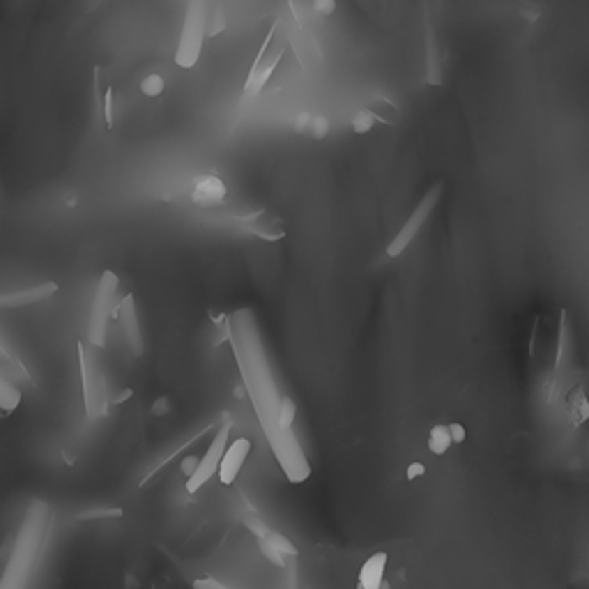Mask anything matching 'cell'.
<instances>
[{"label": "cell", "instance_id": "7a4b0ae2", "mask_svg": "<svg viewBox=\"0 0 589 589\" xmlns=\"http://www.w3.org/2000/svg\"><path fill=\"white\" fill-rule=\"evenodd\" d=\"M46 514H48V509L42 502L33 504L31 514H28L26 523L21 527V534H18L12 559H9L5 573L0 578V589H23L26 587V580H28V575H31L33 562L39 551V543H42Z\"/></svg>", "mask_w": 589, "mask_h": 589}, {"label": "cell", "instance_id": "4316f807", "mask_svg": "<svg viewBox=\"0 0 589 589\" xmlns=\"http://www.w3.org/2000/svg\"><path fill=\"white\" fill-rule=\"evenodd\" d=\"M223 28H225V18L221 14V9H212V18L208 21V35H219L223 33Z\"/></svg>", "mask_w": 589, "mask_h": 589}, {"label": "cell", "instance_id": "5b68a950", "mask_svg": "<svg viewBox=\"0 0 589 589\" xmlns=\"http://www.w3.org/2000/svg\"><path fill=\"white\" fill-rule=\"evenodd\" d=\"M117 277L113 270H106L97 286L92 309H90V322H87V341L95 348L106 346V327H109V318L115 313V292H117Z\"/></svg>", "mask_w": 589, "mask_h": 589}, {"label": "cell", "instance_id": "d6a6232c", "mask_svg": "<svg viewBox=\"0 0 589 589\" xmlns=\"http://www.w3.org/2000/svg\"><path fill=\"white\" fill-rule=\"evenodd\" d=\"M449 433H451V440H454V445H460V442H465V428L460 424H449Z\"/></svg>", "mask_w": 589, "mask_h": 589}, {"label": "cell", "instance_id": "e575fe53", "mask_svg": "<svg viewBox=\"0 0 589 589\" xmlns=\"http://www.w3.org/2000/svg\"><path fill=\"white\" fill-rule=\"evenodd\" d=\"M380 589H389V585H387V583H382V587H380Z\"/></svg>", "mask_w": 589, "mask_h": 589}, {"label": "cell", "instance_id": "7c38bea8", "mask_svg": "<svg viewBox=\"0 0 589 589\" xmlns=\"http://www.w3.org/2000/svg\"><path fill=\"white\" fill-rule=\"evenodd\" d=\"M249 454H251V442L247 437H238L230 442L221 458V465H219V481L223 486L235 484V479H238V474L242 472L244 460H247Z\"/></svg>", "mask_w": 589, "mask_h": 589}, {"label": "cell", "instance_id": "3957f363", "mask_svg": "<svg viewBox=\"0 0 589 589\" xmlns=\"http://www.w3.org/2000/svg\"><path fill=\"white\" fill-rule=\"evenodd\" d=\"M286 48H288V35L283 33L281 21H274L267 35H265V42L247 74V81H244V87H242L244 97L253 100V97H258L262 92V87L267 85L274 70H277V65L281 63V58L286 55Z\"/></svg>", "mask_w": 589, "mask_h": 589}, {"label": "cell", "instance_id": "1f68e13d", "mask_svg": "<svg viewBox=\"0 0 589 589\" xmlns=\"http://www.w3.org/2000/svg\"><path fill=\"white\" fill-rule=\"evenodd\" d=\"M198 460L201 458H196V456H186L184 460H182V474L189 479L193 472H196V467H198Z\"/></svg>", "mask_w": 589, "mask_h": 589}, {"label": "cell", "instance_id": "2e32d148", "mask_svg": "<svg viewBox=\"0 0 589 589\" xmlns=\"http://www.w3.org/2000/svg\"><path fill=\"white\" fill-rule=\"evenodd\" d=\"M366 109L378 117V122H385V124H396L398 122V117H400V111H398V106L387 100V97H371V102L366 104Z\"/></svg>", "mask_w": 589, "mask_h": 589}, {"label": "cell", "instance_id": "f1b7e54d", "mask_svg": "<svg viewBox=\"0 0 589 589\" xmlns=\"http://www.w3.org/2000/svg\"><path fill=\"white\" fill-rule=\"evenodd\" d=\"M191 587H193V589H233V587H228V585L219 583L217 578H198V580H193Z\"/></svg>", "mask_w": 589, "mask_h": 589}, {"label": "cell", "instance_id": "8992f818", "mask_svg": "<svg viewBox=\"0 0 589 589\" xmlns=\"http://www.w3.org/2000/svg\"><path fill=\"white\" fill-rule=\"evenodd\" d=\"M442 189H445V184H442V182H435V184L430 186V189L424 193V198L419 201V205L415 208V212H412L410 219L403 223V228H400V230L396 233V238L387 244V256H389V258H398L400 253H403V251L410 247V244H412V240L417 238V233H419L421 228H424V223L428 221L430 212H433V210L437 208V203H440V198H442Z\"/></svg>", "mask_w": 589, "mask_h": 589}, {"label": "cell", "instance_id": "d6986e66", "mask_svg": "<svg viewBox=\"0 0 589 589\" xmlns=\"http://www.w3.org/2000/svg\"><path fill=\"white\" fill-rule=\"evenodd\" d=\"M21 403V391H18L14 385H9V382L0 376V410L5 412H14Z\"/></svg>", "mask_w": 589, "mask_h": 589}, {"label": "cell", "instance_id": "484cf974", "mask_svg": "<svg viewBox=\"0 0 589 589\" xmlns=\"http://www.w3.org/2000/svg\"><path fill=\"white\" fill-rule=\"evenodd\" d=\"M309 129H311V136H313V139H316V141H322V139H325V136L329 134V122H327V117H325V115H316V117L311 120V127H309Z\"/></svg>", "mask_w": 589, "mask_h": 589}, {"label": "cell", "instance_id": "277c9868", "mask_svg": "<svg viewBox=\"0 0 589 589\" xmlns=\"http://www.w3.org/2000/svg\"><path fill=\"white\" fill-rule=\"evenodd\" d=\"M205 37H208V7H205V0H189L182 23V35L178 48H175V63L182 70H191L198 63Z\"/></svg>", "mask_w": 589, "mask_h": 589}, {"label": "cell", "instance_id": "83f0119b", "mask_svg": "<svg viewBox=\"0 0 589 589\" xmlns=\"http://www.w3.org/2000/svg\"><path fill=\"white\" fill-rule=\"evenodd\" d=\"M102 109H104V122H106V127H111L113 124V90H111V87L104 92Z\"/></svg>", "mask_w": 589, "mask_h": 589}, {"label": "cell", "instance_id": "836d02e7", "mask_svg": "<svg viewBox=\"0 0 589 589\" xmlns=\"http://www.w3.org/2000/svg\"><path fill=\"white\" fill-rule=\"evenodd\" d=\"M311 120H313V117H311L309 113H299V115H297V122H294V132H297V134H304V132H307L309 127H311Z\"/></svg>", "mask_w": 589, "mask_h": 589}, {"label": "cell", "instance_id": "6da1fadb", "mask_svg": "<svg viewBox=\"0 0 589 589\" xmlns=\"http://www.w3.org/2000/svg\"><path fill=\"white\" fill-rule=\"evenodd\" d=\"M228 322H230V336H228L230 348L235 352V359H238L244 387H247L253 410L258 415L262 433L267 437L274 456H277L288 481L302 484V481H307L311 477V465L292 430H283L279 426L281 394L277 385H274L267 357H265L256 318H253L251 309H238L228 316Z\"/></svg>", "mask_w": 589, "mask_h": 589}, {"label": "cell", "instance_id": "9c48e42d", "mask_svg": "<svg viewBox=\"0 0 589 589\" xmlns=\"http://www.w3.org/2000/svg\"><path fill=\"white\" fill-rule=\"evenodd\" d=\"M244 228H247L251 235L265 240V242H279L286 238V221H283L279 214H274L270 210H256V212H238L233 214Z\"/></svg>", "mask_w": 589, "mask_h": 589}, {"label": "cell", "instance_id": "603a6c76", "mask_svg": "<svg viewBox=\"0 0 589 589\" xmlns=\"http://www.w3.org/2000/svg\"><path fill=\"white\" fill-rule=\"evenodd\" d=\"M294 415H297V408H294L290 396H281V405H279V426L283 430H292V421Z\"/></svg>", "mask_w": 589, "mask_h": 589}, {"label": "cell", "instance_id": "5bb4252c", "mask_svg": "<svg viewBox=\"0 0 589 589\" xmlns=\"http://www.w3.org/2000/svg\"><path fill=\"white\" fill-rule=\"evenodd\" d=\"M225 193H228V189H225L223 180L219 175L212 173V175H205V178H201L193 184L191 201H193V205H198V208H214V205L223 203Z\"/></svg>", "mask_w": 589, "mask_h": 589}, {"label": "cell", "instance_id": "4dcf8cb0", "mask_svg": "<svg viewBox=\"0 0 589 589\" xmlns=\"http://www.w3.org/2000/svg\"><path fill=\"white\" fill-rule=\"evenodd\" d=\"M424 474H426L424 463H410L408 469H405V479H408V481H415V479L424 477Z\"/></svg>", "mask_w": 589, "mask_h": 589}, {"label": "cell", "instance_id": "e0dca14e", "mask_svg": "<svg viewBox=\"0 0 589 589\" xmlns=\"http://www.w3.org/2000/svg\"><path fill=\"white\" fill-rule=\"evenodd\" d=\"M568 417H571L573 426H580L589 419V403L583 387H573V391L568 394Z\"/></svg>", "mask_w": 589, "mask_h": 589}, {"label": "cell", "instance_id": "f546056e", "mask_svg": "<svg viewBox=\"0 0 589 589\" xmlns=\"http://www.w3.org/2000/svg\"><path fill=\"white\" fill-rule=\"evenodd\" d=\"M313 9L322 16H331L336 12V0H313Z\"/></svg>", "mask_w": 589, "mask_h": 589}, {"label": "cell", "instance_id": "4fadbf2b", "mask_svg": "<svg viewBox=\"0 0 589 589\" xmlns=\"http://www.w3.org/2000/svg\"><path fill=\"white\" fill-rule=\"evenodd\" d=\"M58 292V283L46 281L39 283V286H31L23 290H12V292H3L0 294V309H21V307H31V304H37L42 299H48L51 294Z\"/></svg>", "mask_w": 589, "mask_h": 589}, {"label": "cell", "instance_id": "8fae6325", "mask_svg": "<svg viewBox=\"0 0 589 589\" xmlns=\"http://www.w3.org/2000/svg\"><path fill=\"white\" fill-rule=\"evenodd\" d=\"M424 63H426V83L428 85H442V51L435 35V26L430 12L424 14Z\"/></svg>", "mask_w": 589, "mask_h": 589}, {"label": "cell", "instance_id": "d4e9b609", "mask_svg": "<svg viewBox=\"0 0 589 589\" xmlns=\"http://www.w3.org/2000/svg\"><path fill=\"white\" fill-rule=\"evenodd\" d=\"M0 368H5V371H9V373H18V376H23L26 378V371H23V366L18 364V361L9 355V352L0 346Z\"/></svg>", "mask_w": 589, "mask_h": 589}, {"label": "cell", "instance_id": "ffe728a7", "mask_svg": "<svg viewBox=\"0 0 589 589\" xmlns=\"http://www.w3.org/2000/svg\"><path fill=\"white\" fill-rule=\"evenodd\" d=\"M265 541H267L270 548H274L281 557H294L297 555V548H294L286 536L279 534V532H265Z\"/></svg>", "mask_w": 589, "mask_h": 589}, {"label": "cell", "instance_id": "7402d4cb", "mask_svg": "<svg viewBox=\"0 0 589 589\" xmlns=\"http://www.w3.org/2000/svg\"><path fill=\"white\" fill-rule=\"evenodd\" d=\"M164 90H166V83L161 74H147L141 81V92L145 97H150V100H156Z\"/></svg>", "mask_w": 589, "mask_h": 589}, {"label": "cell", "instance_id": "ba28073f", "mask_svg": "<svg viewBox=\"0 0 589 589\" xmlns=\"http://www.w3.org/2000/svg\"><path fill=\"white\" fill-rule=\"evenodd\" d=\"M228 440H230V424H223L217 430L214 440L210 442V447H208V451H205V456L198 460V467H196V472L189 479H186V493H189V495H196L214 474H219L221 458H223L225 449H228V445H230Z\"/></svg>", "mask_w": 589, "mask_h": 589}, {"label": "cell", "instance_id": "30bf717a", "mask_svg": "<svg viewBox=\"0 0 589 589\" xmlns=\"http://www.w3.org/2000/svg\"><path fill=\"white\" fill-rule=\"evenodd\" d=\"M113 316L117 318V322H120L124 339L132 348V355L141 357L145 348H143V336H141V325H139V313H136V299L132 292L124 294V297L115 304Z\"/></svg>", "mask_w": 589, "mask_h": 589}, {"label": "cell", "instance_id": "9a60e30c", "mask_svg": "<svg viewBox=\"0 0 589 589\" xmlns=\"http://www.w3.org/2000/svg\"><path fill=\"white\" fill-rule=\"evenodd\" d=\"M387 553L371 555L359 568L357 589H380L385 583V568H387Z\"/></svg>", "mask_w": 589, "mask_h": 589}, {"label": "cell", "instance_id": "cb8c5ba5", "mask_svg": "<svg viewBox=\"0 0 589 589\" xmlns=\"http://www.w3.org/2000/svg\"><path fill=\"white\" fill-rule=\"evenodd\" d=\"M104 518H122V509L111 506V509H92V511L78 514L76 520H104Z\"/></svg>", "mask_w": 589, "mask_h": 589}, {"label": "cell", "instance_id": "44dd1931", "mask_svg": "<svg viewBox=\"0 0 589 589\" xmlns=\"http://www.w3.org/2000/svg\"><path fill=\"white\" fill-rule=\"evenodd\" d=\"M376 122H378V117L373 115V113L366 109V106H364V109H359L355 115H352V120H350L352 132L359 134V136H361V134H368V132L373 129V127H376Z\"/></svg>", "mask_w": 589, "mask_h": 589}, {"label": "cell", "instance_id": "52a82bcc", "mask_svg": "<svg viewBox=\"0 0 589 589\" xmlns=\"http://www.w3.org/2000/svg\"><path fill=\"white\" fill-rule=\"evenodd\" d=\"M78 371H81L83 403L87 417H102L106 412V380L97 361L87 355L83 343H78Z\"/></svg>", "mask_w": 589, "mask_h": 589}, {"label": "cell", "instance_id": "ac0fdd59", "mask_svg": "<svg viewBox=\"0 0 589 589\" xmlns=\"http://www.w3.org/2000/svg\"><path fill=\"white\" fill-rule=\"evenodd\" d=\"M451 445H454V440H451V433H449V426L447 424H437V426L430 428L428 442H426V447H428L430 454H435V456L447 454Z\"/></svg>", "mask_w": 589, "mask_h": 589}]
</instances>
